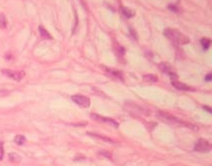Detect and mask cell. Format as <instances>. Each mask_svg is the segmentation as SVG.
Returning <instances> with one entry per match:
<instances>
[{
    "label": "cell",
    "instance_id": "cell-1",
    "mask_svg": "<svg viewBox=\"0 0 212 166\" xmlns=\"http://www.w3.org/2000/svg\"><path fill=\"white\" fill-rule=\"evenodd\" d=\"M156 117L162 122L171 125L188 127L193 130H194V128H196V127H194L193 125H191L189 123L182 121V120H180L177 117L174 116V115L164 111L158 112L157 113H156Z\"/></svg>",
    "mask_w": 212,
    "mask_h": 166
},
{
    "label": "cell",
    "instance_id": "cell-2",
    "mask_svg": "<svg viewBox=\"0 0 212 166\" xmlns=\"http://www.w3.org/2000/svg\"><path fill=\"white\" fill-rule=\"evenodd\" d=\"M164 36L175 45H183L189 43L190 40L187 36L182 34L174 29L167 28L164 30Z\"/></svg>",
    "mask_w": 212,
    "mask_h": 166
},
{
    "label": "cell",
    "instance_id": "cell-3",
    "mask_svg": "<svg viewBox=\"0 0 212 166\" xmlns=\"http://www.w3.org/2000/svg\"><path fill=\"white\" fill-rule=\"evenodd\" d=\"M1 73L9 78H11L15 81H20L25 76V72L24 71H13V70L4 69H1Z\"/></svg>",
    "mask_w": 212,
    "mask_h": 166
},
{
    "label": "cell",
    "instance_id": "cell-4",
    "mask_svg": "<svg viewBox=\"0 0 212 166\" xmlns=\"http://www.w3.org/2000/svg\"><path fill=\"white\" fill-rule=\"evenodd\" d=\"M73 102L83 108H88L90 105V99L85 95L77 94L71 97Z\"/></svg>",
    "mask_w": 212,
    "mask_h": 166
},
{
    "label": "cell",
    "instance_id": "cell-5",
    "mask_svg": "<svg viewBox=\"0 0 212 166\" xmlns=\"http://www.w3.org/2000/svg\"><path fill=\"white\" fill-rule=\"evenodd\" d=\"M90 117L92 120H95V121L100 122V123H103L109 124V125L113 126V127H114L116 128L118 127V126H119V123L117 121H115L114 119L105 117L103 116H101V115H98V114L92 113L90 115Z\"/></svg>",
    "mask_w": 212,
    "mask_h": 166
},
{
    "label": "cell",
    "instance_id": "cell-6",
    "mask_svg": "<svg viewBox=\"0 0 212 166\" xmlns=\"http://www.w3.org/2000/svg\"><path fill=\"white\" fill-rule=\"evenodd\" d=\"M211 149V145L208 141L204 138H200L198 140L195 146V150L196 151L201 153H206L210 151Z\"/></svg>",
    "mask_w": 212,
    "mask_h": 166
},
{
    "label": "cell",
    "instance_id": "cell-7",
    "mask_svg": "<svg viewBox=\"0 0 212 166\" xmlns=\"http://www.w3.org/2000/svg\"><path fill=\"white\" fill-rule=\"evenodd\" d=\"M171 84L173 85V86L176 88L177 89L180 90H184V91H187V90H191L192 88L189 86L188 85L185 84V83H182L177 79L175 80H172L171 81Z\"/></svg>",
    "mask_w": 212,
    "mask_h": 166
},
{
    "label": "cell",
    "instance_id": "cell-8",
    "mask_svg": "<svg viewBox=\"0 0 212 166\" xmlns=\"http://www.w3.org/2000/svg\"><path fill=\"white\" fill-rule=\"evenodd\" d=\"M158 68L160 69V71H162L163 73H164L169 74L170 72L172 71L171 66L169 63L165 62H161L160 63H159L158 65Z\"/></svg>",
    "mask_w": 212,
    "mask_h": 166
},
{
    "label": "cell",
    "instance_id": "cell-9",
    "mask_svg": "<svg viewBox=\"0 0 212 166\" xmlns=\"http://www.w3.org/2000/svg\"><path fill=\"white\" fill-rule=\"evenodd\" d=\"M87 134L88 135H90V137H92L93 138H96L97 139H100L101 140L103 141H105V142H107V143H114V141L112 139H110V138H108L107 137H105V136H102L99 134H96V133H87Z\"/></svg>",
    "mask_w": 212,
    "mask_h": 166
},
{
    "label": "cell",
    "instance_id": "cell-10",
    "mask_svg": "<svg viewBox=\"0 0 212 166\" xmlns=\"http://www.w3.org/2000/svg\"><path fill=\"white\" fill-rule=\"evenodd\" d=\"M106 71H107V73H108L110 75H112V76H113L114 78H117V79H118L119 80H122V81H123V74L122 73H121L119 71H117V70H114V69L107 68V69H106Z\"/></svg>",
    "mask_w": 212,
    "mask_h": 166
},
{
    "label": "cell",
    "instance_id": "cell-11",
    "mask_svg": "<svg viewBox=\"0 0 212 166\" xmlns=\"http://www.w3.org/2000/svg\"><path fill=\"white\" fill-rule=\"evenodd\" d=\"M122 11L124 16L127 18H133L135 15L134 11L128 7H122Z\"/></svg>",
    "mask_w": 212,
    "mask_h": 166
},
{
    "label": "cell",
    "instance_id": "cell-12",
    "mask_svg": "<svg viewBox=\"0 0 212 166\" xmlns=\"http://www.w3.org/2000/svg\"><path fill=\"white\" fill-rule=\"evenodd\" d=\"M143 79L145 81L149 83H157L159 80L158 76L154 74H148L143 76Z\"/></svg>",
    "mask_w": 212,
    "mask_h": 166
},
{
    "label": "cell",
    "instance_id": "cell-13",
    "mask_svg": "<svg viewBox=\"0 0 212 166\" xmlns=\"http://www.w3.org/2000/svg\"><path fill=\"white\" fill-rule=\"evenodd\" d=\"M39 31L40 32V35L41 36L45 39H51L52 37L50 36V34L48 32V31H47L46 29H45L44 28V27H42V26H39Z\"/></svg>",
    "mask_w": 212,
    "mask_h": 166
},
{
    "label": "cell",
    "instance_id": "cell-14",
    "mask_svg": "<svg viewBox=\"0 0 212 166\" xmlns=\"http://www.w3.org/2000/svg\"><path fill=\"white\" fill-rule=\"evenodd\" d=\"M211 43V41L208 38H202L200 40V43L204 50H206L209 48Z\"/></svg>",
    "mask_w": 212,
    "mask_h": 166
},
{
    "label": "cell",
    "instance_id": "cell-15",
    "mask_svg": "<svg viewBox=\"0 0 212 166\" xmlns=\"http://www.w3.org/2000/svg\"><path fill=\"white\" fill-rule=\"evenodd\" d=\"M9 158L11 161L16 163H19L21 162V156L17 153H11L9 154Z\"/></svg>",
    "mask_w": 212,
    "mask_h": 166
},
{
    "label": "cell",
    "instance_id": "cell-16",
    "mask_svg": "<svg viewBox=\"0 0 212 166\" xmlns=\"http://www.w3.org/2000/svg\"><path fill=\"white\" fill-rule=\"evenodd\" d=\"M14 142L18 145H23L26 142V138L23 135H17L14 138Z\"/></svg>",
    "mask_w": 212,
    "mask_h": 166
},
{
    "label": "cell",
    "instance_id": "cell-17",
    "mask_svg": "<svg viewBox=\"0 0 212 166\" xmlns=\"http://www.w3.org/2000/svg\"><path fill=\"white\" fill-rule=\"evenodd\" d=\"M7 25V21L4 15L0 13V26L3 28H5Z\"/></svg>",
    "mask_w": 212,
    "mask_h": 166
},
{
    "label": "cell",
    "instance_id": "cell-18",
    "mask_svg": "<svg viewBox=\"0 0 212 166\" xmlns=\"http://www.w3.org/2000/svg\"><path fill=\"white\" fill-rule=\"evenodd\" d=\"M168 9L174 13H177L179 11V8L174 4H170L168 6Z\"/></svg>",
    "mask_w": 212,
    "mask_h": 166
},
{
    "label": "cell",
    "instance_id": "cell-19",
    "mask_svg": "<svg viewBox=\"0 0 212 166\" xmlns=\"http://www.w3.org/2000/svg\"><path fill=\"white\" fill-rule=\"evenodd\" d=\"M117 52L118 53V55H119V56H121V57H123L124 55L125 54V48L123 47H118L117 48Z\"/></svg>",
    "mask_w": 212,
    "mask_h": 166
},
{
    "label": "cell",
    "instance_id": "cell-20",
    "mask_svg": "<svg viewBox=\"0 0 212 166\" xmlns=\"http://www.w3.org/2000/svg\"><path fill=\"white\" fill-rule=\"evenodd\" d=\"M99 154L101 155H102V156L105 157L107 158H111V154L108 151H100L99 152Z\"/></svg>",
    "mask_w": 212,
    "mask_h": 166
},
{
    "label": "cell",
    "instance_id": "cell-21",
    "mask_svg": "<svg viewBox=\"0 0 212 166\" xmlns=\"http://www.w3.org/2000/svg\"><path fill=\"white\" fill-rule=\"evenodd\" d=\"M205 79L206 81L210 82L211 81V79H212V74H211V73H210L207 75H206Z\"/></svg>",
    "mask_w": 212,
    "mask_h": 166
},
{
    "label": "cell",
    "instance_id": "cell-22",
    "mask_svg": "<svg viewBox=\"0 0 212 166\" xmlns=\"http://www.w3.org/2000/svg\"><path fill=\"white\" fill-rule=\"evenodd\" d=\"M204 109L206 110V111H207L210 113H211V107H208V106H204Z\"/></svg>",
    "mask_w": 212,
    "mask_h": 166
},
{
    "label": "cell",
    "instance_id": "cell-23",
    "mask_svg": "<svg viewBox=\"0 0 212 166\" xmlns=\"http://www.w3.org/2000/svg\"><path fill=\"white\" fill-rule=\"evenodd\" d=\"M3 157V148L0 149V160L2 159Z\"/></svg>",
    "mask_w": 212,
    "mask_h": 166
},
{
    "label": "cell",
    "instance_id": "cell-24",
    "mask_svg": "<svg viewBox=\"0 0 212 166\" xmlns=\"http://www.w3.org/2000/svg\"><path fill=\"white\" fill-rule=\"evenodd\" d=\"M3 148V143L1 141H0V149Z\"/></svg>",
    "mask_w": 212,
    "mask_h": 166
}]
</instances>
